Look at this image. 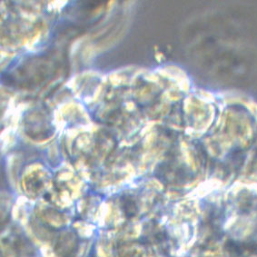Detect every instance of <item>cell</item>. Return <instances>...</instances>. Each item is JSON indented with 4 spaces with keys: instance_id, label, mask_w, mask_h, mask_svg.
Wrapping results in <instances>:
<instances>
[{
    "instance_id": "1",
    "label": "cell",
    "mask_w": 257,
    "mask_h": 257,
    "mask_svg": "<svg viewBox=\"0 0 257 257\" xmlns=\"http://www.w3.org/2000/svg\"><path fill=\"white\" fill-rule=\"evenodd\" d=\"M78 250V238L72 232H67L57 240L55 251L60 257H75Z\"/></svg>"
},
{
    "instance_id": "2",
    "label": "cell",
    "mask_w": 257,
    "mask_h": 257,
    "mask_svg": "<svg viewBox=\"0 0 257 257\" xmlns=\"http://www.w3.org/2000/svg\"><path fill=\"white\" fill-rule=\"evenodd\" d=\"M138 251H136L134 248L128 246V244H125L124 247L119 249L118 252H116L115 257H139Z\"/></svg>"
}]
</instances>
